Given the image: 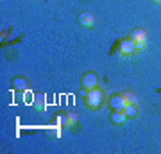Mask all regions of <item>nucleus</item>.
<instances>
[{
  "label": "nucleus",
  "instance_id": "8",
  "mask_svg": "<svg viewBox=\"0 0 161 154\" xmlns=\"http://www.w3.org/2000/svg\"><path fill=\"white\" fill-rule=\"evenodd\" d=\"M11 86H13V90H16V91H25L27 86H29V81L25 79L23 75H18V77H14L11 81Z\"/></svg>",
  "mask_w": 161,
  "mask_h": 154
},
{
  "label": "nucleus",
  "instance_id": "6",
  "mask_svg": "<svg viewBox=\"0 0 161 154\" xmlns=\"http://www.w3.org/2000/svg\"><path fill=\"white\" fill-rule=\"evenodd\" d=\"M77 22H79V25H82V27H86V29H93V27H95V16H93L90 11L79 13Z\"/></svg>",
  "mask_w": 161,
  "mask_h": 154
},
{
  "label": "nucleus",
  "instance_id": "2",
  "mask_svg": "<svg viewBox=\"0 0 161 154\" xmlns=\"http://www.w3.org/2000/svg\"><path fill=\"white\" fill-rule=\"evenodd\" d=\"M136 52H138L136 43H134L131 38H124V40L118 41V54H120L122 57H131V56H134Z\"/></svg>",
  "mask_w": 161,
  "mask_h": 154
},
{
  "label": "nucleus",
  "instance_id": "13",
  "mask_svg": "<svg viewBox=\"0 0 161 154\" xmlns=\"http://www.w3.org/2000/svg\"><path fill=\"white\" fill-rule=\"evenodd\" d=\"M75 122H77V117H75V113H66V129H68V127H72L75 124Z\"/></svg>",
  "mask_w": 161,
  "mask_h": 154
},
{
  "label": "nucleus",
  "instance_id": "7",
  "mask_svg": "<svg viewBox=\"0 0 161 154\" xmlns=\"http://www.w3.org/2000/svg\"><path fill=\"white\" fill-rule=\"evenodd\" d=\"M109 120H111L113 126H122V124H125L127 117H125V113H124V109H115V111H111Z\"/></svg>",
  "mask_w": 161,
  "mask_h": 154
},
{
  "label": "nucleus",
  "instance_id": "5",
  "mask_svg": "<svg viewBox=\"0 0 161 154\" xmlns=\"http://www.w3.org/2000/svg\"><path fill=\"white\" fill-rule=\"evenodd\" d=\"M108 108L111 109V111H115V109H124L125 108V99H124V95L122 93H113L109 99H108Z\"/></svg>",
  "mask_w": 161,
  "mask_h": 154
},
{
  "label": "nucleus",
  "instance_id": "9",
  "mask_svg": "<svg viewBox=\"0 0 161 154\" xmlns=\"http://www.w3.org/2000/svg\"><path fill=\"white\" fill-rule=\"evenodd\" d=\"M124 113H125V117H127V120L129 118H136L138 117V106L136 104H125V108H124Z\"/></svg>",
  "mask_w": 161,
  "mask_h": 154
},
{
  "label": "nucleus",
  "instance_id": "11",
  "mask_svg": "<svg viewBox=\"0 0 161 154\" xmlns=\"http://www.w3.org/2000/svg\"><path fill=\"white\" fill-rule=\"evenodd\" d=\"M32 108L34 109H38V111H43V109H45V100H43V97H36V100L34 102H32Z\"/></svg>",
  "mask_w": 161,
  "mask_h": 154
},
{
  "label": "nucleus",
  "instance_id": "3",
  "mask_svg": "<svg viewBox=\"0 0 161 154\" xmlns=\"http://www.w3.org/2000/svg\"><path fill=\"white\" fill-rule=\"evenodd\" d=\"M97 86H98V75L95 74V72L88 70V72L82 74V77H80V88H82V90L88 91V90L97 88Z\"/></svg>",
  "mask_w": 161,
  "mask_h": 154
},
{
  "label": "nucleus",
  "instance_id": "14",
  "mask_svg": "<svg viewBox=\"0 0 161 154\" xmlns=\"http://www.w3.org/2000/svg\"><path fill=\"white\" fill-rule=\"evenodd\" d=\"M152 2H154V4H161V0H152Z\"/></svg>",
  "mask_w": 161,
  "mask_h": 154
},
{
  "label": "nucleus",
  "instance_id": "4",
  "mask_svg": "<svg viewBox=\"0 0 161 154\" xmlns=\"http://www.w3.org/2000/svg\"><path fill=\"white\" fill-rule=\"evenodd\" d=\"M134 43H136V48H138V52L140 50H143V47H145V43H147V32H145L143 29H132V32H131V36H129Z\"/></svg>",
  "mask_w": 161,
  "mask_h": 154
},
{
  "label": "nucleus",
  "instance_id": "10",
  "mask_svg": "<svg viewBox=\"0 0 161 154\" xmlns=\"http://www.w3.org/2000/svg\"><path fill=\"white\" fill-rule=\"evenodd\" d=\"M122 95H124V99H125L127 104H138V97H136L134 93H131V91H124Z\"/></svg>",
  "mask_w": 161,
  "mask_h": 154
},
{
  "label": "nucleus",
  "instance_id": "12",
  "mask_svg": "<svg viewBox=\"0 0 161 154\" xmlns=\"http://www.w3.org/2000/svg\"><path fill=\"white\" fill-rule=\"evenodd\" d=\"M45 134L47 136H50V138H56V136H59L61 134V127H47L45 129Z\"/></svg>",
  "mask_w": 161,
  "mask_h": 154
},
{
  "label": "nucleus",
  "instance_id": "1",
  "mask_svg": "<svg viewBox=\"0 0 161 154\" xmlns=\"http://www.w3.org/2000/svg\"><path fill=\"white\" fill-rule=\"evenodd\" d=\"M104 100H106V93H104L102 88H93V90L84 91V106L92 111H97L104 106Z\"/></svg>",
  "mask_w": 161,
  "mask_h": 154
}]
</instances>
